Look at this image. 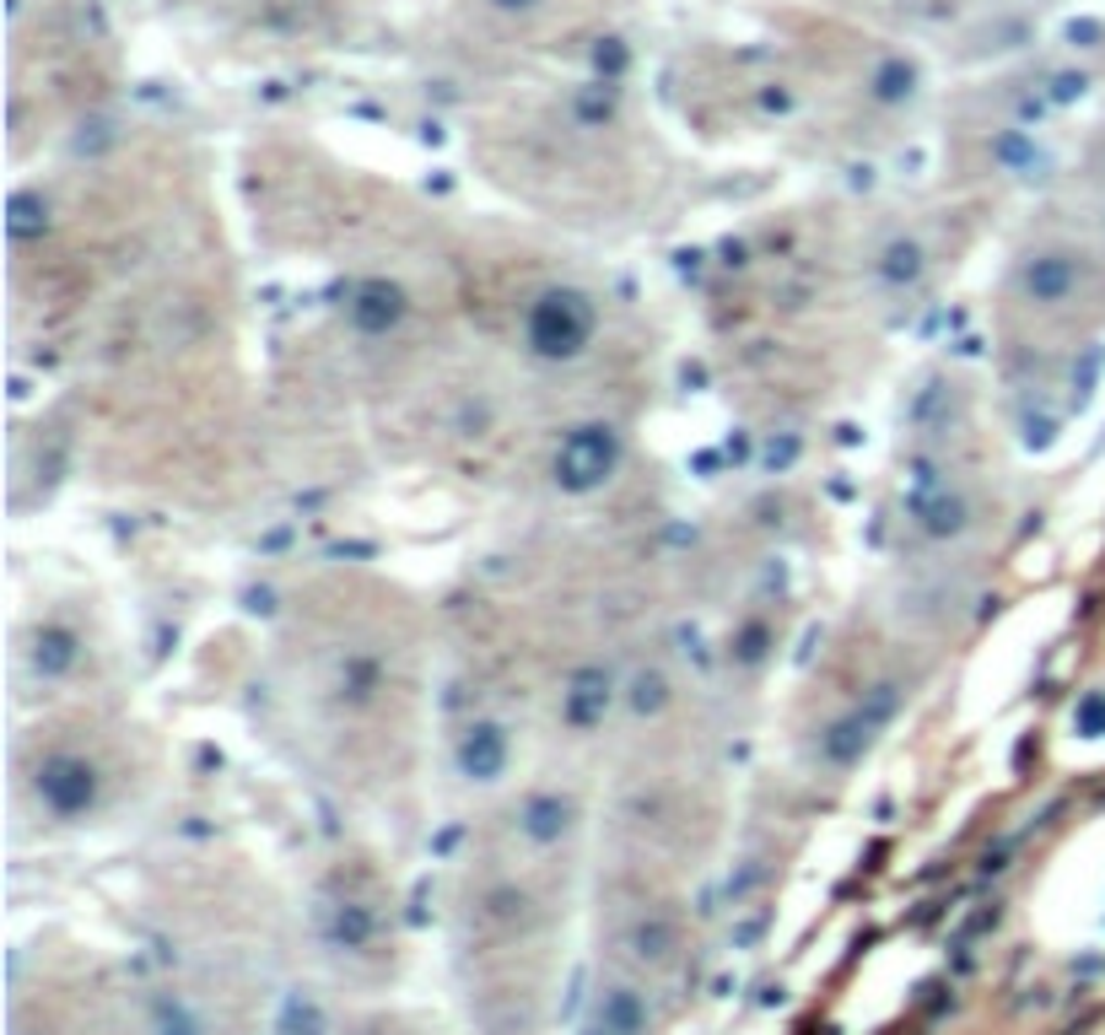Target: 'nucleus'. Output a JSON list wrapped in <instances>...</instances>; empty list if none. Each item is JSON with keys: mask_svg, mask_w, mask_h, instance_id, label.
<instances>
[{"mask_svg": "<svg viewBox=\"0 0 1105 1035\" xmlns=\"http://www.w3.org/2000/svg\"><path fill=\"white\" fill-rule=\"evenodd\" d=\"M906 81H912V76H901V71H885V76H879V92H885V98H896V92H901Z\"/></svg>", "mask_w": 1105, "mask_h": 1035, "instance_id": "1", "label": "nucleus"}, {"mask_svg": "<svg viewBox=\"0 0 1105 1035\" xmlns=\"http://www.w3.org/2000/svg\"><path fill=\"white\" fill-rule=\"evenodd\" d=\"M496 5H534V0H496Z\"/></svg>", "mask_w": 1105, "mask_h": 1035, "instance_id": "2", "label": "nucleus"}]
</instances>
